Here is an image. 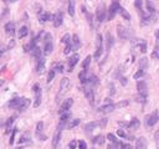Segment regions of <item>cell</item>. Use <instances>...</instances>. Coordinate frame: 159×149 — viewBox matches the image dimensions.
Listing matches in <instances>:
<instances>
[{
	"instance_id": "obj_3",
	"label": "cell",
	"mask_w": 159,
	"mask_h": 149,
	"mask_svg": "<svg viewBox=\"0 0 159 149\" xmlns=\"http://www.w3.org/2000/svg\"><path fill=\"white\" fill-rule=\"evenodd\" d=\"M68 88H70V80L67 78V77H63V78L61 80V82H60V91H58L57 97H56L57 102L60 101V98L63 96V94L68 91Z\"/></svg>"
},
{
	"instance_id": "obj_34",
	"label": "cell",
	"mask_w": 159,
	"mask_h": 149,
	"mask_svg": "<svg viewBox=\"0 0 159 149\" xmlns=\"http://www.w3.org/2000/svg\"><path fill=\"white\" fill-rule=\"evenodd\" d=\"M78 124H80V119H71V121L66 124V127H67V129H72L76 126H78Z\"/></svg>"
},
{
	"instance_id": "obj_48",
	"label": "cell",
	"mask_w": 159,
	"mask_h": 149,
	"mask_svg": "<svg viewBox=\"0 0 159 149\" xmlns=\"http://www.w3.org/2000/svg\"><path fill=\"white\" fill-rule=\"evenodd\" d=\"M77 145H78L80 149H87V144H86L85 140H80V142L77 143Z\"/></svg>"
},
{
	"instance_id": "obj_57",
	"label": "cell",
	"mask_w": 159,
	"mask_h": 149,
	"mask_svg": "<svg viewBox=\"0 0 159 149\" xmlns=\"http://www.w3.org/2000/svg\"><path fill=\"white\" fill-rule=\"evenodd\" d=\"M116 147H117V145L112 143V144H109V145H108V148H107V149H116Z\"/></svg>"
},
{
	"instance_id": "obj_51",
	"label": "cell",
	"mask_w": 159,
	"mask_h": 149,
	"mask_svg": "<svg viewBox=\"0 0 159 149\" xmlns=\"http://www.w3.org/2000/svg\"><path fill=\"white\" fill-rule=\"evenodd\" d=\"M76 147H77V142H76V140H71V142H70V144H68V148L70 149H76Z\"/></svg>"
},
{
	"instance_id": "obj_42",
	"label": "cell",
	"mask_w": 159,
	"mask_h": 149,
	"mask_svg": "<svg viewBox=\"0 0 159 149\" xmlns=\"http://www.w3.org/2000/svg\"><path fill=\"white\" fill-rule=\"evenodd\" d=\"M147 8H148V11H149L150 14H154L155 8H154V5H153V3L150 1V0H148V1H147Z\"/></svg>"
},
{
	"instance_id": "obj_10",
	"label": "cell",
	"mask_w": 159,
	"mask_h": 149,
	"mask_svg": "<svg viewBox=\"0 0 159 149\" xmlns=\"http://www.w3.org/2000/svg\"><path fill=\"white\" fill-rule=\"evenodd\" d=\"M106 8H104V5L102 4L101 6H98V9H97V13H96V16H97V20H98V22H103L104 20H106Z\"/></svg>"
},
{
	"instance_id": "obj_54",
	"label": "cell",
	"mask_w": 159,
	"mask_h": 149,
	"mask_svg": "<svg viewBox=\"0 0 159 149\" xmlns=\"http://www.w3.org/2000/svg\"><path fill=\"white\" fill-rule=\"evenodd\" d=\"M121 83H122L123 86L127 85V78H126V77H121Z\"/></svg>"
},
{
	"instance_id": "obj_8",
	"label": "cell",
	"mask_w": 159,
	"mask_h": 149,
	"mask_svg": "<svg viewBox=\"0 0 159 149\" xmlns=\"http://www.w3.org/2000/svg\"><path fill=\"white\" fill-rule=\"evenodd\" d=\"M34 93H35V102H34V107H39L41 103V96H42V92L40 89V86L34 85Z\"/></svg>"
},
{
	"instance_id": "obj_35",
	"label": "cell",
	"mask_w": 159,
	"mask_h": 149,
	"mask_svg": "<svg viewBox=\"0 0 159 149\" xmlns=\"http://www.w3.org/2000/svg\"><path fill=\"white\" fill-rule=\"evenodd\" d=\"M71 118V113H70L68 111L67 112H63V113H61V117H60V121L61 122H68V119Z\"/></svg>"
},
{
	"instance_id": "obj_28",
	"label": "cell",
	"mask_w": 159,
	"mask_h": 149,
	"mask_svg": "<svg viewBox=\"0 0 159 149\" xmlns=\"http://www.w3.org/2000/svg\"><path fill=\"white\" fill-rule=\"evenodd\" d=\"M134 6H135V9L138 10V13L140 14V15H144V13H143V1L142 0H135L134 1Z\"/></svg>"
},
{
	"instance_id": "obj_5",
	"label": "cell",
	"mask_w": 159,
	"mask_h": 149,
	"mask_svg": "<svg viewBox=\"0 0 159 149\" xmlns=\"http://www.w3.org/2000/svg\"><path fill=\"white\" fill-rule=\"evenodd\" d=\"M103 52V37L101 34L97 35V41H96V52H95V58H99Z\"/></svg>"
},
{
	"instance_id": "obj_15",
	"label": "cell",
	"mask_w": 159,
	"mask_h": 149,
	"mask_svg": "<svg viewBox=\"0 0 159 149\" xmlns=\"http://www.w3.org/2000/svg\"><path fill=\"white\" fill-rule=\"evenodd\" d=\"M117 32H118V36H119L121 40H127L128 39V31L124 26H122V25L117 26Z\"/></svg>"
},
{
	"instance_id": "obj_53",
	"label": "cell",
	"mask_w": 159,
	"mask_h": 149,
	"mask_svg": "<svg viewBox=\"0 0 159 149\" xmlns=\"http://www.w3.org/2000/svg\"><path fill=\"white\" fill-rule=\"evenodd\" d=\"M15 133H16V128L14 129V132H13V134H11V138H10V144H13V143H14V138H15Z\"/></svg>"
},
{
	"instance_id": "obj_43",
	"label": "cell",
	"mask_w": 159,
	"mask_h": 149,
	"mask_svg": "<svg viewBox=\"0 0 159 149\" xmlns=\"http://www.w3.org/2000/svg\"><path fill=\"white\" fill-rule=\"evenodd\" d=\"M61 42H62V44H65V45H66V44H68V42H71V36H70L68 34L63 35V36H62V39H61Z\"/></svg>"
},
{
	"instance_id": "obj_55",
	"label": "cell",
	"mask_w": 159,
	"mask_h": 149,
	"mask_svg": "<svg viewBox=\"0 0 159 149\" xmlns=\"http://www.w3.org/2000/svg\"><path fill=\"white\" fill-rule=\"evenodd\" d=\"M109 88H111V94H114V86H113V83H111L109 85Z\"/></svg>"
},
{
	"instance_id": "obj_21",
	"label": "cell",
	"mask_w": 159,
	"mask_h": 149,
	"mask_svg": "<svg viewBox=\"0 0 159 149\" xmlns=\"http://www.w3.org/2000/svg\"><path fill=\"white\" fill-rule=\"evenodd\" d=\"M87 85H90L91 87H95V86H97L98 83H99V81H98V78H97V76H95V75H90L87 77Z\"/></svg>"
},
{
	"instance_id": "obj_6",
	"label": "cell",
	"mask_w": 159,
	"mask_h": 149,
	"mask_svg": "<svg viewBox=\"0 0 159 149\" xmlns=\"http://www.w3.org/2000/svg\"><path fill=\"white\" fill-rule=\"evenodd\" d=\"M119 6H121V5L117 3V1H113V3L111 4V6H109V9H108V14H107V19H108V20H112V19H113V17L116 16V14L118 13Z\"/></svg>"
},
{
	"instance_id": "obj_26",
	"label": "cell",
	"mask_w": 159,
	"mask_h": 149,
	"mask_svg": "<svg viewBox=\"0 0 159 149\" xmlns=\"http://www.w3.org/2000/svg\"><path fill=\"white\" fill-rule=\"evenodd\" d=\"M139 126H140V122H139V119H138V118H133L132 121L128 123V128H129V129H133V130L138 129Z\"/></svg>"
},
{
	"instance_id": "obj_37",
	"label": "cell",
	"mask_w": 159,
	"mask_h": 149,
	"mask_svg": "<svg viewBox=\"0 0 159 149\" xmlns=\"http://www.w3.org/2000/svg\"><path fill=\"white\" fill-rule=\"evenodd\" d=\"M14 122H15V116L10 117V118L8 119V122H6V130H5V132H6V133H9L10 130H11V124H13Z\"/></svg>"
},
{
	"instance_id": "obj_56",
	"label": "cell",
	"mask_w": 159,
	"mask_h": 149,
	"mask_svg": "<svg viewBox=\"0 0 159 149\" xmlns=\"http://www.w3.org/2000/svg\"><path fill=\"white\" fill-rule=\"evenodd\" d=\"M154 139H155V140H159V129L157 130L155 134H154Z\"/></svg>"
},
{
	"instance_id": "obj_17",
	"label": "cell",
	"mask_w": 159,
	"mask_h": 149,
	"mask_svg": "<svg viewBox=\"0 0 159 149\" xmlns=\"http://www.w3.org/2000/svg\"><path fill=\"white\" fill-rule=\"evenodd\" d=\"M78 60H80V56L77 55V53H75L73 56H71L68 58V71H70V72H71L72 68L75 67V65L78 62Z\"/></svg>"
},
{
	"instance_id": "obj_1",
	"label": "cell",
	"mask_w": 159,
	"mask_h": 149,
	"mask_svg": "<svg viewBox=\"0 0 159 149\" xmlns=\"http://www.w3.org/2000/svg\"><path fill=\"white\" fill-rule=\"evenodd\" d=\"M9 108H13V109H19V111H25L29 106H30V99L25 98V97H21V98H13L8 103Z\"/></svg>"
},
{
	"instance_id": "obj_30",
	"label": "cell",
	"mask_w": 159,
	"mask_h": 149,
	"mask_svg": "<svg viewBox=\"0 0 159 149\" xmlns=\"http://www.w3.org/2000/svg\"><path fill=\"white\" fill-rule=\"evenodd\" d=\"M104 135H102V134H98V135H96L95 138L92 139V142L93 143H96V144H99V145H102V144H104Z\"/></svg>"
},
{
	"instance_id": "obj_36",
	"label": "cell",
	"mask_w": 159,
	"mask_h": 149,
	"mask_svg": "<svg viewBox=\"0 0 159 149\" xmlns=\"http://www.w3.org/2000/svg\"><path fill=\"white\" fill-rule=\"evenodd\" d=\"M138 47H139V51L140 52H147V44H145V41L144 40H140L138 41Z\"/></svg>"
},
{
	"instance_id": "obj_18",
	"label": "cell",
	"mask_w": 159,
	"mask_h": 149,
	"mask_svg": "<svg viewBox=\"0 0 159 149\" xmlns=\"http://www.w3.org/2000/svg\"><path fill=\"white\" fill-rule=\"evenodd\" d=\"M5 32H6V35H9V36H13L15 34V24L11 21L5 24Z\"/></svg>"
},
{
	"instance_id": "obj_29",
	"label": "cell",
	"mask_w": 159,
	"mask_h": 149,
	"mask_svg": "<svg viewBox=\"0 0 159 149\" xmlns=\"http://www.w3.org/2000/svg\"><path fill=\"white\" fill-rule=\"evenodd\" d=\"M118 13L122 15V17H123V19H124V20H131V15H129V13H128V11L124 9V8H122V6H119V9H118Z\"/></svg>"
},
{
	"instance_id": "obj_20",
	"label": "cell",
	"mask_w": 159,
	"mask_h": 149,
	"mask_svg": "<svg viewBox=\"0 0 159 149\" xmlns=\"http://www.w3.org/2000/svg\"><path fill=\"white\" fill-rule=\"evenodd\" d=\"M135 149H147V139L144 138V137H140V138L137 139Z\"/></svg>"
},
{
	"instance_id": "obj_25",
	"label": "cell",
	"mask_w": 159,
	"mask_h": 149,
	"mask_svg": "<svg viewBox=\"0 0 159 149\" xmlns=\"http://www.w3.org/2000/svg\"><path fill=\"white\" fill-rule=\"evenodd\" d=\"M106 42H107V51H109L112 49V46L114 45V39L109 32L106 34Z\"/></svg>"
},
{
	"instance_id": "obj_7",
	"label": "cell",
	"mask_w": 159,
	"mask_h": 149,
	"mask_svg": "<svg viewBox=\"0 0 159 149\" xmlns=\"http://www.w3.org/2000/svg\"><path fill=\"white\" fill-rule=\"evenodd\" d=\"M158 119H159L158 112H154V113H152V114H148V116L145 117V126L147 127L154 126V124L158 122Z\"/></svg>"
},
{
	"instance_id": "obj_38",
	"label": "cell",
	"mask_w": 159,
	"mask_h": 149,
	"mask_svg": "<svg viewBox=\"0 0 159 149\" xmlns=\"http://www.w3.org/2000/svg\"><path fill=\"white\" fill-rule=\"evenodd\" d=\"M27 34H29V30H27V27H26V26H22V27L19 30V39L25 37Z\"/></svg>"
},
{
	"instance_id": "obj_40",
	"label": "cell",
	"mask_w": 159,
	"mask_h": 149,
	"mask_svg": "<svg viewBox=\"0 0 159 149\" xmlns=\"http://www.w3.org/2000/svg\"><path fill=\"white\" fill-rule=\"evenodd\" d=\"M107 138H108V140H109L111 143H113V144H116V145L119 144V142L117 140V138H116V137L112 134V133H108V134H107Z\"/></svg>"
},
{
	"instance_id": "obj_41",
	"label": "cell",
	"mask_w": 159,
	"mask_h": 149,
	"mask_svg": "<svg viewBox=\"0 0 159 149\" xmlns=\"http://www.w3.org/2000/svg\"><path fill=\"white\" fill-rule=\"evenodd\" d=\"M152 58L159 60V45H157V46L154 47V50H153V52H152Z\"/></svg>"
},
{
	"instance_id": "obj_49",
	"label": "cell",
	"mask_w": 159,
	"mask_h": 149,
	"mask_svg": "<svg viewBox=\"0 0 159 149\" xmlns=\"http://www.w3.org/2000/svg\"><path fill=\"white\" fill-rule=\"evenodd\" d=\"M54 70H56L57 72H62V71H63V65L62 63H57Z\"/></svg>"
},
{
	"instance_id": "obj_47",
	"label": "cell",
	"mask_w": 159,
	"mask_h": 149,
	"mask_svg": "<svg viewBox=\"0 0 159 149\" xmlns=\"http://www.w3.org/2000/svg\"><path fill=\"white\" fill-rule=\"evenodd\" d=\"M117 134H118L121 138H129V137L126 134V132H124L123 129H118V130H117ZM129 139H131V138H129Z\"/></svg>"
},
{
	"instance_id": "obj_14",
	"label": "cell",
	"mask_w": 159,
	"mask_h": 149,
	"mask_svg": "<svg viewBox=\"0 0 159 149\" xmlns=\"http://www.w3.org/2000/svg\"><path fill=\"white\" fill-rule=\"evenodd\" d=\"M114 108H116V106H114L113 103H106L104 106L99 107L98 112H99V113H111V112H113Z\"/></svg>"
},
{
	"instance_id": "obj_58",
	"label": "cell",
	"mask_w": 159,
	"mask_h": 149,
	"mask_svg": "<svg viewBox=\"0 0 159 149\" xmlns=\"http://www.w3.org/2000/svg\"><path fill=\"white\" fill-rule=\"evenodd\" d=\"M155 37H157V40H159V30L155 32Z\"/></svg>"
},
{
	"instance_id": "obj_46",
	"label": "cell",
	"mask_w": 159,
	"mask_h": 149,
	"mask_svg": "<svg viewBox=\"0 0 159 149\" xmlns=\"http://www.w3.org/2000/svg\"><path fill=\"white\" fill-rule=\"evenodd\" d=\"M71 51H72V45H71V42H68V44H66V47H65V50H63V53H65V55H68Z\"/></svg>"
},
{
	"instance_id": "obj_23",
	"label": "cell",
	"mask_w": 159,
	"mask_h": 149,
	"mask_svg": "<svg viewBox=\"0 0 159 149\" xmlns=\"http://www.w3.org/2000/svg\"><path fill=\"white\" fill-rule=\"evenodd\" d=\"M98 126H99V122H91V123H87L86 126H85L86 133H91L92 130H95Z\"/></svg>"
},
{
	"instance_id": "obj_4",
	"label": "cell",
	"mask_w": 159,
	"mask_h": 149,
	"mask_svg": "<svg viewBox=\"0 0 159 149\" xmlns=\"http://www.w3.org/2000/svg\"><path fill=\"white\" fill-rule=\"evenodd\" d=\"M82 91H83L86 98L88 99V102H90L91 104L95 103V92H93V87H91L90 85L85 83L83 87H82Z\"/></svg>"
},
{
	"instance_id": "obj_11",
	"label": "cell",
	"mask_w": 159,
	"mask_h": 149,
	"mask_svg": "<svg viewBox=\"0 0 159 149\" xmlns=\"http://www.w3.org/2000/svg\"><path fill=\"white\" fill-rule=\"evenodd\" d=\"M137 89L139 94H143V96H147L148 94V87H147V83L144 81H138L137 82Z\"/></svg>"
},
{
	"instance_id": "obj_52",
	"label": "cell",
	"mask_w": 159,
	"mask_h": 149,
	"mask_svg": "<svg viewBox=\"0 0 159 149\" xmlns=\"http://www.w3.org/2000/svg\"><path fill=\"white\" fill-rule=\"evenodd\" d=\"M128 104V101H124V102H119V103H117L116 107H126Z\"/></svg>"
},
{
	"instance_id": "obj_45",
	"label": "cell",
	"mask_w": 159,
	"mask_h": 149,
	"mask_svg": "<svg viewBox=\"0 0 159 149\" xmlns=\"http://www.w3.org/2000/svg\"><path fill=\"white\" fill-rule=\"evenodd\" d=\"M55 73H56V71H55V70H50V72H49V75H47V83H50L52 80H54Z\"/></svg>"
},
{
	"instance_id": "obj_2",
	"label": "cell",
	"mask_w": 159,
	"mask_h": 149,
	"mask_svg": "<svg viewBox=\"0 0 159 149\" xmlns=\"http://www.w3.org/2000/svg\"><path fill=\"white\" fill-rule=\"evenodd\" d=\"M54 50V44H52V36L50 34H46L45 35V39H44V55H50Z\"/></svg>"
},
{
	"instance_id": "obj_12",
	"label": "cell",
	"mask_w": 159,
	"mask_h": 149,
	"mask_svg": "<svg viewBox=\"0 0 159 149\" xmlns=\"http://www.w3.org/2000/svg\"><path fill=\"white\" fill-rule=\"evenodd\" d=\"M52 21H54L55 27H60L62 25V21H63V14L61 13V11H58V13L55 14L54 17H52Z\"/></svg>"
},
{
	"instance_id": "obj_24",
	"label": "cell",
	"mask_w": 159,
	"mask_h": 149,
	"mask_svg": "<svg viewBox=\"0 0 159 149\" xmlns=\"http://www.w3.org/2000/svg\"><path fill=\"white\" fill-rule=\"evenodd\" d=\"M52 16L50 13H40L39 14V21L40 22H46V21H49V20H52Z\"/></svg>"
},
{
	"instance_id": "obj_16",
	"label": "cell",
	"mask_w": 159,
	"mask_h": 149,
	"mask_svg": "<svg viewBox=\"0 0 159 149\" xmlns=\"http://www.w3.org/2000/svg\"><path fill=\"white\" fill-rule=\"evenodd\" d=\"M42 129H44V123L42 122H39L36 124V137H37L40 140H45L46 139V135L41 134V133H42Z\"/></svg>"
},
{
	"instance_id": "obj_59",
	"label": "cell",
	"mask_w": 159,
	"mask_h": 149,
	"mask_svg": "<svg viewBox=\"0 0 159 149\" xmlns=\"http://www.w3.org/2000/svg\"><path fill=\"white\" fill-rule=\"evenodd\" d=\"M3 85V80H0V86H1Z\"/></svg>"
},
{
	"instance_id": "obj_32",
	"label": "cell",
	"mask_w": 159,
	"mask_h": 149,
	"mask_svg": "<svg viewBox=\"0 0 159 149\" xmlns=\"http://www.w3.org/2000/svg\"><path fill=\"white\" fill-rule=\"evenodd\" d=\"M147 67H148V58H147V57H142V58L139 60V68L145 71Z\"/></svg>"
},
{
	"instance_id": "obj_50",
	"label": "cell",
	"mask_w": 159,
	"mask_h": 149,
	"mask_svg": "<svg viewBox=\"0 0 159 149\" xmlns=\"http://www.w3.org/2000/svg\"><path fill=\"white\" fill-rule=\"evenodd\" d=\"M119 149H133L129 144H124V143H119Z\"/></svg>"
},
{
	"instance_id": "obj_33",
	"label": "cell",
	"mask_w": 159,
	"mask_h": 149,
	"mask_svg": "<svg viewBox=\"0 0 159 149\" xmlns=\"http://www.w3.org/2000/svg\"><path fill=\"white\" fill-rule=\"evenodd\" d=\"M78 78H80L82 85H85V83L87 82V71L86 70H82L81 72L78 73Z\"/></svg>"
},
{
	"instance_id": "obj_9",
	"label": "cell",
	"mask_w": 159,
	"mask_h": 149,
	"mask_svg": "<svg viewBox=\"0 0 159 149\" xmlns=\"http://www.w3.org/2000/svg\"><path fill=\"white\" fill-rule=\"evenodd\" d=\"M72 104H73V99L72 98L65 99L63 102H62V104H61V107H60V111H58V113L61 114V113H63V112H67L72 107Z\"/></svg>"
},
{
	"instance_id": "obj_44",
	"label": "cell",
	"mask_w": 159,
	"mask_h": 149,
	"mask_svg": "<svg viewBox=\"0 0 159 149\" xmlns=\"http://www.w3.org/2000/svg\"><path fill=\"white\" fill-rule=\"evenodd\" d=\"M144 72H145L144 70H140V68H139V70L137 71V72L134 73V76H133V77H134L135 80H138V78H140V77H143V76H144Z\"/></svg>"
},
{
	"instance_id": "obj_31",
	"label": "cell",
	"mask_w": 159,
	"mask_h": 149,
	"mask_svg": "<svg viewBox=\"0 0 159 149\" xmlns=\"http://www.w3.org/2000/svg\"><path fill=\"white\" fill-rule=\"evenodd\" d=\"M68 14L70 16H75V0H68Z\"/></svg>"
},
{
	"instance_id": "obj_13",
	"label": "cell",
	"mask_w": 159,
	"mask_h": 149,
	"mask_svg": "<svg viewBox=\"0 0 159 149\" xmlns=\"http://www.w3.org/2000/svg\"><path fill=\"white\" fill-rule=\"evenodd\" d=\"M37 61V63H36V72L39 73V75H42L44 73V71H45V58L44 57H40V58H37L36 60Z\"/></svg>"
},
{
	"instance_id": "obj_22",
	"label": "cell",
	"mask_w": 159,
	"mask_h": 149,
	"mask_svg": "<svg viewBox=\"0 0 159 149\" xmlns=\"http://www.w3.org/2000/svg\"><path fill=\"white\" fill-rule=\"evenodd\" d=\"M71 45H72V51L73 50H78L80 46H81V41L78 39L77 35H73V36L71 37Z\"/></svg>"
},
{
	"instance_id": "obj_27",
	"label": "cell",
	"mask_w": 159,
	"mask_h": 149,
	"mask_svg": "<svg viewBox=\"0 0 159 149\" xmlns=\"http://www.w3.org/2000/svg\"><path fill=\"white\" fill-rule=\"evenodd\" d=\"M30 52H31V55H32L35 58H36V60L41 57V50H40V47H39V46H36V45H35V46L32 47Z\"/></svg>"
},
{
	"instance_id": "obj_19",
	"label": "cell",
	"mask_w": 159,
	"mask_h": 149,
	"mask_svg": "<svg viewBox=\"0 0 159 149\" xmlns=\"http://www.w3.org/2000/svg\"><path fill=\"white\" fill-rule=\"evenodd\" d=\"M60 139H61V130H56V133L52 137V149H56L58 143H60Z\"/></svg>"
},
{
	"instance_id": "obj_39",
	"label": "cell",
	"mask_w": 159,
	"mask_h": 149,
	"mask_svg": "<svg viewBox=\"0 0 159 149\" xmlns=\"http://www.w3.org/2000/svg\"><path fill=\"white\" fill-rule=\"evenodd\" d=\"M91 60H92V57H91V56H87V57L83 60V62H82V68H83V70H87V67L90 66Z\"/></svg>"
}]
</instances>
